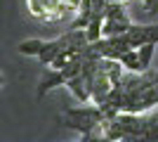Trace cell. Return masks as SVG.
<instances>
[{
	"label": "cell",
	"instance_id": "6da1fadb",
	"mask_svg": "<svg viewBox=\"0 0 158 142\" xmlns=\"http://www.w3.org/2000/svg\"><path fill=\"white\" fill-rule=\"evenodd\" d=\"M125 41L130 43L132 47H139L144 45V43H158V24H132L130 28H127Z\"/></svg>",
	"mask_w": 158,
	"mask_h": 142
},
{
	"label": "cell",
	"instance_id": "7a4b0ae2",
	"mask_svg": "<svg viewBox=\"0 0 158 142\" xmlns=\"http://www.w3.org/2000/svg\"><path fill=\"white\" fill-rule=\"evenodd\" d=\"M59 85H66L64 71H61V69H54V67H47V71L43 74V78H40V83H38V90H35L38 100H43L50 90L59 88Z\"/></svg>",
	"mask_w": 158,
	"mask_h": 142
},
{
	"label": "cell",
	"instance_id": "3957f363",
	"mask_svg": "<svg viewBox=\"0 0 158 142\" xmlns=\"http://www.w3.org/2000/svg\"><path fill=\"white\" fill-rule=\"evenodd\" d=\"M71 43V33L66 31V33H61L59 38H54V41H45V47H43V52L38 54V62L43 64V67H50L54 62V57L64 50L66 45Z\"/></svg>",
	"mask_w": 158,
	"mask_h": 142
},
{
	"label": "cell",
	"instance_id": "277c9868",
	"mask_svg": "<svg viewBox=\"0 0 158 142\" xmlns=\"http://www.w3.org/2000/svg\"><path fill=\"white\" fill-rule=\"evenodd\" d=\"M66 90H69L80 104H90V102H92V93H90V85H87V81H85L83 74L69 78V81H66Z\"/></svg>",
	"mask_w": 158,
	"mask_h": 142
},
{
	"label": "cell",
	"instance_id": "5b68a950",
	"mask_svg": "<svg viewBox=\"0 0 158 142\" xmlns=\"http://www.w3.org/2000/svg\"><path fill=\"white\" fill-rule=\"evenodd\" d=\"M43 47H45V41H40V38H28V41H21L19 43V54H26V57H38L43 52Z\"/></svg>",
	"mask_w": 158,
	"mask_h": 142
},
{
	"label": "cell",
	"instance_id": "8992f818",
	"mask_svg": "<svg viewBox=\"0 0 158 142\" xmlns=\"http://www.w3.org/2000/svg\"><path fill=\"white\" fill-rule=\"evenodd\" d=\"M104 17L106 19H130V14L125 10V2H106Z\"/></svg>",
	"mask_w": 158,
	"mask_h": 142
},
{
	"label": "cell",
	"instance_id": "52a82bcc",
	"mask_svg": "<svg viewBox=\"0 0 158 142\" xmlns=\"http://www.w3.org/2000/svg\"><path fill=\"white\" fill-rule=\"evenodd\" d=\"M156 47H158V43H144V45L137 47L139 59H142L144 69H151V59H153V54H156Z\"/></svg>",
	"mask_w": 158,
	"mask_h": 142
},
{
	"label": "cell",
	"instance_id": "ba28073f",
	"mask_svg": "<svg viewBox=\"0 0 158 142\" xmlns=\"http://www.w3.org/2000/svg\"><path fill=\"white\" fill-rule=\"evenodd\" d=\"M149 14H158V0H142Z\"/></svg>",
	"mask_w": 158,
	"mask_h": 142
}]
</instances>
